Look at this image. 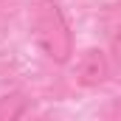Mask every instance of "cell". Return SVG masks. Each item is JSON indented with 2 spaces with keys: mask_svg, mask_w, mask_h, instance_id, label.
I'll return each instance as SVG.
<instances>
[{
  "mask_svg": "<svg viewBox=\"0 0 121 121\" xmlns=\"http://www.w3.org/2000/svg\"><path fill=\"white\" fill-rule=\"evenodd\" d=\"M104 121H121V96H118V99H113V101L107 104V110H104Z\"/></svg>",
  "mask_w": 121,
  "mask_h": 121,
  "instance_id": "277c9868",
  "label": "cell"
},
{
  "mask_svg": "<svg viewBox=\"0 0 121 121\" xmlns=\"http://www.w3.org/2000/svg\"><path fill=\"white\" fill-rule=\"evenodd\" d=\"M110 62H113V68L121 73V37L116 39V45H113V59H110Z\"/></svg>",
  "mask_w": 121,
  "mask_h": 121,
  "instance_id": "5b68a950",
  "label": "cell"
},
{
  "mask_svg": "<svg viewBox=\"0 0 121 121\" xmlns=\"http://www.w3.org/2000/svg\"><path fill=\"white\" fill-rule=\"evenodd\" d=\"M28 107V99L23 93H6L0 96V121H20Z\"/></svg>",
  "mask_w": 121,
  "mask_h": 121,
  "instance_id": "3957f363",
  "label": "cell"
},
{
  "mask_svg": "<svg viewBox=\"0 0 121 121\" xmlns=\"http://www.w3.org/2000/svg\"><path fill=\"white\" fill-rule=\"evenodd\" d=\"M113 73V62L107 56V51L101 48H87L82 56H79V65H76V82L82 87H99L110 79Z\"/></svg>",
  "mask_w": 121,
  "mask_h": 121,
  "instance_id": "7a4b0ae2",
  "label": "cell"
},
{
  "mask_svg": "<svg viewBox=\"0 0 121 121\" xmlns=\"http://www.w3.org/2000/svg\"><path fill=\"white\" fill-rule=\"evenodd\" d=\"M31 34H34V42L39 45V51L56 65L73 56V34L70 26L62 14V9L54 0H39L31 11Z\"/></svg>",
  "mask_w": 121,
  "mask_h": 121,
  "instance_id": "6da1fadb",
  "label": "cell"
}]
</instances>
